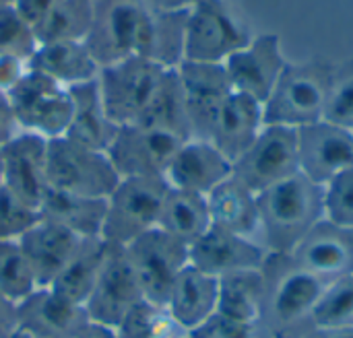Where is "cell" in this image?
<instances>
[{
  "mask_svg": "<svg viewBox=\"0 0 353 338\" xmlns=\"http://www.w3.org/2000/svg\"><path fill=\"white\" fill-rule=\"evenodd\" d=\"M298 171V132L285 126H265L259 138L232 165V176L256 194Z\"/></svg>",
  "mask_w": 353,
  "mask_h": 338,
  "instance_id": "cell-11",
  "label": "cell"
},
{
  "mask_svg": "<svg viewBox=\"0 0 353 338\" xmlns=\"http://www.w3.org/2000/svg\"><path fill=\"white\" fill-rule=\"evenodd\" d=\"M176 70L184 93L192 138L209 140L217 114L232 93L225 68L223 64L184 60Z\"/></svg>",
  "mask_w": 353,
  "mask_h": 338,
  "instance_id": "cell-17",
  "label": "cell"
},
{
  "mask_svg": "<svg viewBox=\"0 0 353 338\" xmlns=\"http://www.w3.org/2000/svg\"><path fill=\"white\" fill-rule=\"evenodd\" d=\"M120 182L103 151L83 147L66 136L48 140V184L54 190L108 198Z\"/></svg>",
  "mask_w": 353,
  "mask_h": 338,
  "instance_id": "cell-7",
  "label": "cell"
},
{
  "mask_svg": "<svg viewBox=\"0 0 353 338\" xmlns=\"http://www.w3.org/2000/svg\"><path fill=\"white\" fill-rule=\"evenodd\" d=\"M21 132L19 124H17V118L12 114V107H10V101H8V95L6 93H0V149Z\"/></svg>",
  "mask_w": 353,
  "mask_h": 338,
  "instance_id": "cell-44",
  "label": "cell"
},
{
  "mask_svg": "<svg viewBox=\"0 0 353 338\" xmlns=\"http://www.w3.org/2000/svg\"><path fill=\"white\" fill-rule=\"evenodd\" d=\"M39 41L33 25L14 8V4H0V56H14L31 60Z\"/></svg>",
  "mask_w": 353,
  "mask_h": 338,
  "instance_id": "cell-37",
  "label": "cell"
},
{
  "mask_svg": "<svg viewBox=\"0 0 353 338\" xmlns=\"http://www.w3.org/2000/svg\"><path fill=\"white\" fill-rule=\"evenodd\" d=\"M8 101L23 132H33L46 140L66 134L72 116L70 91L50 76L29 66V72L8 93Z\"/></svg>",
  "mask_w": 353,
  "mask_h": 338,
  "instance_id": "cell-8",
  "label": "cell"
},
{
  "mask_svg": "<svg viewBox=\"0 0 353 338\" xmlns=\"http://www.w3.org/2000/svg\"><path fill=\"white\" fill-rule=\"evenodd\" d=\"M97 19V0H62L33 29L39 43L87 41Z\"/></svg>",
  "mask_w": 353,
  "mask_h": 338,
  "instance_id": "cell-33",
  "label": "cell"
},
{
  "mask_svg": "<svg viewBox=\"0 0 353 338\" xmlns=\"http://www.w3.org/2000/svg\"><path fill=\"white\" fill-rule=\"evenodd\" d=\"M323 120L353 130V58L335 66Z\"/></svg>",
  "mask_w": 353,
  "mask_h": 338,
  "instance_id": "cell-38",
  "label": "cell"
},
{
  "mask_svg": "<svg viewBox=\"0 0 353 338\" xmlns=\"http://www.w3.org/2000/svg\"><path fill=\"white\" fill-rule=\"evenodd\" d=\"M29 66L66 89L95 81L101 70L87 41L39 43L29 60Z\"/></svg>",
  "mask_w": 353,
  "mask_h": 338,
  "instance_id": "cell-25",
  "label": "cell"
},
{
  "mask_svg": "<svg viewBox=\"0 0 353 338\" xmlns=\"http://www.w3.org/2000/svg\"><path fill=\"white\" fill-rule=\"evenodd\" d=\"M172 338H188V335H182V337H172Z\"/></svg>",
  "mask_w": 353,
  "mask_h": 338,
  "instance_id": "cell-51",
  "label": "cell"
},
{
  "mask_svg": "<svg viewBox=\"0 0 353 338\" xmlns=\"http://www.w3.org/2000/svg\"><path fill=\"white\" fill-rule=\"evenodd\" d=\"M170 184L163 176L120 178L105 198V223L101 237L108 244L128 246L145 231L157 227L159 211Z\"/></svg>",
  "mask_w": 353,
  "mask_h": 338,
  "instance_id": "cell-5",
  "label": "cell"
},
{
  "mask_svg": "<svg viewBox=\"0 0 353 338\" xmlns=\"http://www.w3.org/2000/svg\"><path fill=\"white\" fill-rule=\"evenodd\" d=\"M68 91L72 99V116L64 136L83 147L105 153L116 136L118 126L105 114L97 78L70 87Z\"/></svg>",
  "mask_w": 353,
  "mask_h": 338,
  "instance_id": "cell-26",
  "label": "cell"
},
{
  "mask_svg": "<svg viewBox=\"0 0 353 338\" xmlns=\"http://www.w3.org/2000/svg\"><path fill=\"white\" fill-rule=\"evenodd\" d=\"M79 242L81 237L46 219H39L19 237L21 250L35 277L37 289L50 287L54 283V279L74 254Z\"/></svg>",
  "mask_w": 353,
  "mask_h": 338,
  "instance_id": "cell-23",
  "label": "cell"
},
{
  "mask_svg": "<svg viewBox=\"0 0 353 338\" xmlns=\"http://www.w3.org/2000/svg\"><path fill=\"white\" fill-rule=\"evenodd\" d=\"M265 126V105L244 93L232 91L217 114L209 142H213L234 165V161L259 138Z\"/></svg>",
  "mask_w": 353,
  "mask_h": 338,
  "instance_id": "cell-22",
  "label": "cell"
},
{
  "mask_svg": "<svg viewBox=\"0 0 353 338\" xmlns=\"http://www.w3.org/2000/svg\"><path fill=\"white\" fill-rule=\"evenodd\" d=\"M145 299L165 306L178 275L190 264L188 246L153 227L124 246Z\"/></svg>",
  "mask_w": 353,
  "mask_h": 338,
  "instance_id": "cell-10",
  "label": "cell"
},
{
  "mask_svg": "<svg viewBox=\"0 0 353 338\" xmlns=\"http://www.w3.org/2000/svg\"><path fill=\"white\" fill-rule=\"evenodd\" d=\"M250 39L252 35L248 33V29L221 0H199L188 8L184 31V60L223 64Z\"/></svg>",
  "mask_w": 353,
  "mask_h": 338,
  "instance_id": "cell-9",
  "label": "cell"
},
{
  "mask_svg": "<svg viewBox=\"0 0 353 338\" xmlns=\"http://www.w3.org/2000/svg\"><path fill=\"white\" fill-rule=\"evenodd\" d=\"M120 338H172L186 335L170 316L165 306L149 299L137 302L116 326Z\"/></svg>",
  "mask_w": 353,
  "mask_h": 338,
  "instance_id": "cell-34",
  "label": "cell"
},
{
  "mask_svg": "<svg viewBox=\"0 0 353 338\" xmlns=\"http://www.w3.org/2000/svg\"><path fill=\"white\" fill-rule=\"evenodd\" d=\"M137 124L172 132L184 140L192 138L186 103H184V93H182V85H180L176 68L165 70L155 95L151 97L147 109L143 112V116L139 118Z\"/></svg>",
  "mask_w": 353,
  "mask_h": 338,
  "instance_id": "cell-32",
  "label": "cell"
},
{
  "mask_svg": "<svg viewBox=\"0 0 353 338\" xmlns=\"http://www.w3.org/2000/svg\"><path fill=\"white\" fill-rule=\"evenodd\" d=\"M188 338H271V335L265 330L261 322L246 324V322L228 320L215 314L207 324L190 332Z\"/></svg>",
  "mask_w": 353,
  "mask_h": 338,
  "instance_id": "cell-41",
  "label": "cell"
},
{
  "mask_svg": "<svg viewBox=\"0 0 353 338\" xmlns=\"http://www.w3.org/2000/svg\"><path fill=\"white\" fill-rule=\"evenodd\" d=\"M62 0H12L14 8L35 27L39 21H43L52 8H56Z\"/></svg>",
  "mask_w": 353,
  "mask_h": 338,
  "instance_id": "cell-43",
  "label": "cell"
},
{
  "mask_svg": "<svg viewBox=\"0 0 353 338\" xmlns=\"http://www.w3.org/2000/svg\"><path fill=\"white\" fill-rule=\"evenodd\" d=\"M265 299V281L259 271H238L219 277L217 316L254 324L261 322Z\"/></svg>",
  "mask_w": 353,
  "mask_h": 338,
  "instance_id": "cell-31",
  "label": "cell"
},
{
  "mask_svg": "<svg viewBox=\"0 0 353 338\" xmlns=\"http://www.w3.org/2000/svg\"><path fill=\"white\" fill-rule=\"evenodd\" d=\"M39 219H41L39 211H35L29 204H25L23 200H19L4 186L0 188V242L19 240Z\"/></svg>",
  "mask_w": 353,
  "mask_h": 338,
  "instance_id": "cell-40",
  "label": "cell"
},
{
  "mask_svg": "<svg viewBox=\"0 0 353 338\" xmlns=\"http://www.w3.org/2000/svg\"><path fill=\"white\" fill-rule=\"evenodd\" d=\"M165 66L155 60L132 56L101 66L97 85L105 114L116 126L137 124L155 95Z\"/></svg>",
  "mask_w": 353,
  "mask_h": 338,
  "instance_id": "cell-6",
  "label": "cell"
},
{
  "mask_svg": "<svg viewBox=\"0 0 353 338\" xmlns=\"http://www.w3.org/2000/svg\"><path fill=\"white\" fill-rule=\"evenodd\" d=\"M19 330L35 338H74L89 322L83 306L72 304L50 287L35 289L17 304Z\"/></svg>",
  "mask_w": 353,
  "mask_h": 338,
  "instance_id": "cell-21",
  "label": "cell"
},
{
  "mask_svg": "<svg viewBox=\"0 0 353 338\" xmlns=\"http://www.w3.org/2000/svg\"><path fill=\"white\" fill-rule=\"evenodd\" d=\"M87 45L99 66L132 56L153 60L155 8L145 0L97 2V19Z\"/></svg>",
  "mask_w": 353,
  "mask_h": 338,
  "instance_id": "cell-4",
  "label": "cell"
},
{
  "mask_svg": "<svg viewBox=\"0 0 353 338\" xmlns=\"http://www.w3.org/2000/svg\"><path fill=\"white\" fill-rule=\"evenodd\" d=\"M35 289L37 283L19 240L0 242V293L12 304H21Z\"/></svg>",
  "mask_w": 353,
  "mask_h": 338,
  "instance_id": "cell-35",
  "label": "cell"
},
{
  "mask_svg": "<svg viewBox=\"0 0 353 338\" xmlns=\"http://www.w3.org/2000/svg\"><path fill=\"white\" fill-rule=\"evenodd\" d=\"M0 4H12V0H0Z\"/></svg>",
  "mask_w": 353,
  "mask_h": 338,
  "instance_id": "cell-50",
  "label": "cell"
},
{
  "mask_svg": "<svg viewBox=\"0 0 353 338\" xmlns=\"http://www.w3.org/2000/svg\"><path fill=\"white\" fill-rule=\"evenodd\" d=\"M211 225L250 237L261 231L259 194L230 176L207 194Z\"/></svg>",
  "mask_w": 353,
  "mask_h": 338,
  "instance_id": "cell-28",
  "label": "cell"
},
{
  "mask_svg": "<svg viewBox=\"0 0 353 338\" xmlns=\"http://www.w3.org/2000/svg\"><path fill=\"white\" fill-rule=\"evenodd\" d=\"M188 258L190 266L219 279L238 271H259L267 258V248L250 237L211 225L188 248Z\"/></svg>",
  "mask_w": 353,
  "mask_h": 338,
  "instance_id": "cell-18",
  "label": "cell"
},
{
  "mask_svg": "<svg viewBox=\"0 0 353 338\" xmlns=\"http://www.w3.org/2000/svg\"><path fill=\"white\" fill-rule=\"evenodd\" d=\"M105 252H108V242L103 237L81 240L74 254L60 271V275L54 279L50 289L62 295L64 299L85 308V302L89 299L97 283V277L101 273Z\"/></svg>",
  "mask_w": 353,
  "mask_h": 338,
  "instance_id": "cell-29",
  "label": "cell"
},
{
  "mask_svg": "<svg viewBox=\"0 0 353 338\" xmlns=\"http://www.w3.org/2000/svg\"><path fill=\"white\" fill-rule=\"evenodd\" d=\"M259 213L267 252L292 254L306 233L325 219L323 186L298 171L259 194Z\"/></svg>",
  "mask_w": 353,
  "mask_h": 338,
  "instance_id": "cell-2",
  "label": "cell"
},
{
  "mask_svg": "<svg viewBox=\"0 0 353 338\" xmlns=\"http://www.w3.org/2000/svg\"><path fill=\"white\" fill-rule=\"evenodd\" d=\"M302 338H353V328H312Z\"/></svg>",
  "mask_w": 353,
  "mask_h": 338,
  "instance_id": "cell-47",
  "label": "cell"
},
{
  "mask_svg": "<svg viewBox=\"0 0 353 338\" xmlns=\"http://www.w3.org/2000/svg\"><path fill=\"white\" fill-rule=\"evenodd\" d=\"M74 338H120L116 328L112 326H103V324H97V322H87Z\"/></svg>",
  "mask_w": 353,
  "mask_h": 338,
  "instance_id": "cell-46",
  "label": "cell"
},
{
  "mask_svg": "<svg viewBox=\"0 0 353 338\" xmlns=\"http://www.w3.org/2000/svg\"><path fill=\"white\" fill-rule=\"evenodd\" d=\"M4 188L19 200L39 211V204L50 188L48 184V140L33 132H19L2 149Z\"/></svg>",
  "mask_w": 353,
  "mask_h": 338,
  "instance_id": "cell-16",
  "label": "cell"
},
{
  "mask_svg": "<svg viewBox=\"0 0 353 338\" xmlns=\"http://www.w3.org/2000/svg\"><path fill=\"white\" fill-rule=\"evenodd\" d=\"M217 297L219 279L188 264L178 275L165 308L174 322L190 335L217 314Z\"/></svg>",
  "mask_w": 353,
  "mask_h": 338,
  "instance_id": "cell-24",
  "label": "cell"
},
{
  "mask_svg": "<svg viewBox=\"0 0 353 338\" xmlns=\"http://www.w3.org/2000/svg\"><path fill=\"white\" fill-rule=\"evenodd\" d=\"M10 338H35V337L27 335L25 330H17V332H14V335H12V337H10Z\"/></svg>",
  "mask_w": 353,
  "mask_h": 338,
  "instance_id": "cell-48",
  "label": "cell"
},
{
  "mask_svg": "<svg viewBox=\"0 0 353 338\" xmlns=\"http://www.w3.org/2000/svg\"><path fill=\"white\" fill-rule=\"evenodd\" d=\"M17 330H19L17 304H12L0 293V338H10Z\"/></svg>",
  "mask_w": 353,
  "mask_h": 338,
  "instance_id": "cell-45",
  "label": "cell"
},
{
  "mask_svg": "<svg viewBox=\"0 0 353 338\" xmlns=\"http://www.w3.org/2000/svg\"><path fill=\"white\" fill-rule=\"evenodd\" d=\"M261 273L265 281L261 324L271 338H302L310 332L327 283L279 252H267Z\"/></svg>",
  "mask_w": 353,
  "mask_h": 338,
  "instance_id": "cell-1",
  "label": "cell"
},
{
  "mask_svg": "<svg viewBox=\"0 0 353 338\" xmlns=\"http://www.w3.org/2000/svg\"><path fill=\"white\" fill-rule=\"evenodd\" d=\"M29 72V60L14 56H0V93H10L19 81Z\"/></svg>",
  "mask_w": 353,
  "mask_h": 338,
  "instance_id": "cell-42",
  "label": "cell"
},
{
  "mask_svg": "<svg viewBox=\"0 0 353 338\" xmlns=\"http://www.w3.org/2000/svg\"><path fill=\"white\" fill-rule=\"evenodd\" d=\"M290 256L325 283L353 275V229L323 219L306 233Z\"/></svg>",
  "mask_w": 353,
  "mask_h": 338,
  "instance_id": "cell-19",
  "label": "cell"
},
{
  "mask_svg": "<svg viewBox=\"0 0 353 338\" xmlns=\"http://www.w3.org/2000/svg\"><path fill=\"white\" fill-rule=\"evenodd\" d=\"M285 66L288 60L281 50V39L275 33L252 37L223 62L232 91L244 93L261 103L269 99Z\"/></svg>",
  "mask_w": 353,
  "mask_h": 338,
  "instance_id": "cell-14",
  "label": "cell"
},
{
  "mask_svg": "<svg viewBox=\"0 0 353 338\" xmlns=\"http://www.w3.org/2000/svg\"><path fill=\"white\" fill-rule=\"evenodd\" d=\"M105 211H108L105 198L79 196V194H68V192H60L54 188H48L39 204L41 219L68 229L81 240L101 237Z\"/></svg>",
  "mask_w": 353,
  "mask_h": 338,
  "instance_id": "cell-27",
  "label": "cell"
},
{
  "mask_svg": "<svg viewBox=\"0 0 353 338\" xmlns=\"http://www.w3.org/2000/svg\"><path fill=\"white\" fill-rule=\"evenodd\" d=\"M298 132L300 171L319 186L353 169V130L321 120Z\"/></svg>",
  "mask_w": 353,
  "mask_h": 338,
  "instance_id": "cell-15",
  "label": "cell"
},
{
  "mask_svg": "<svg viewBox=\"0 0 353 338\" xmlns=\"http://www.w3.org/2000/svg\"><path fill=\"white\" fill-rule=\"evenodd\" d=\"M143 297V289L130 266L124 246L108 244L101 273L89 299L85 302L87 318L91 322L116 328L126 312Z\"/></svg>",
  "mask_w": 353,
  "mask_h": 338,
  "instance_id": "cell-13",
  "label": "cell"
},
{
  "mask_svg": "<svg viewBox=\"0 0 353 338\" xmlns=\"http://www.w3.org/2000/svg\"><path fill=\"white\" fill-rule=\"evenodd\" d=\"M312 322L314 328H353V275L327 283Z\"/></svg>",
  "mask_w": 353,
  "mask_h": 338,
  "instance_id": "cell-36",
  "label": "cell"
},
{
  "mask_svg": "<svg viewBox=\"0 0 353 338\" xmlns=\"http://www.w3.org/2000/svg\"><path fill=\"white\" fill-rule=\"evenodd\" d=\"M232 176V161L209 140L188 138L165 169L172 188L207 196Z\"/></svg>",
  "mask_w": 353,
  "mask_h": 338,
  "instance_id": "cell-20",
  "label": "cell"
},
{
  "mask_svg": "<svg viewBox=\"0 0 353 338\" xmlns=\"http://www.w3.org/2000/svg\"><path fill=\"white\" fill-rule=\"evenodd\" d=\"M182 142L186 140L172 132L143 124H128L118 126L116 136L108 147L105 155L110 157L120 178H165V169L174 159L176 151L182 147Z\"/></svg>",
  "mask_w": 353,
  "mask_h": 338,
  "instance_id": "cell-12",
  "label": "cell"
},
{
  "mask_svg": "<svg viewBox=\"0 0 353 338\" xmlns=\"http://www.w3.org/2000/svg\"><path fill=\"white\" fill-rule=\"evenodd\" d=\"M157 227L190 248L211 227L207 196L170 186L159 211Z\"/></svg>",
  "mask_w": 353,
  "mask_h": 338,
  "instance_id": "cell-30",
  "label": "cell"
},
{
  "mask_svg": "<svg viewBox=\"0 0 353 338\" xmlns=\"http://www.w3.org/2000/svg\"><path fill=\"white\" fill-rule=\"evenodd\" d=\"M4 186V178H2V159H0V188Z\"/></svg>",
  "mask_w": 353,
  "mask_h": 338,
  "instance_id": "cell-49",
  "label": "cell"
},
{
  "mask_svg": "<svg viewBox=\"0 0 353 338\" xmlns=\"http://www.w3.org/2000/svg\"><path fill=\"white\" fill-rule=\"evenodd\" d=\"M335 74L329 60L288 62L265 105L267 126L302 128L325 118V107Z\"/></svg>",
  "mask_w": 353,
  "mask_h": 338,
  "instance_id": "cell-3",
  "label": "cell"
},
{
  "mask_svg": "<svg viewBox=\"0 0 353 338\" xmlns=\"http://www.w3.org/2000/svg\"><path fill=\"white\" fill-rule=\"evenodd\" d=\"M325 196V219L353 229V169L333 178L323 186Z\"/></svg>",
  "mask_w": 353,
  "mask_h": 338,
  "instance_id": "cell-39",
  "label": "cell"
}]
</instances>
